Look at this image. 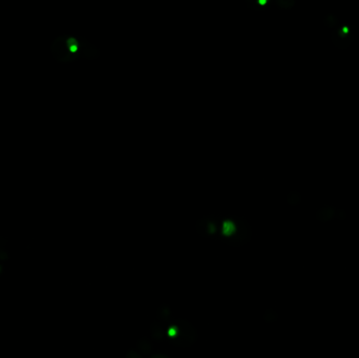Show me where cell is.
I'll return each mask as SVG.
<instances>
[{
	"mask_svg": "<svg viewBox=\"0 0 359 358\" xmlns=\"http://www.w3.org/2000/svg\"><path fill=\"white\" fill-rule=\"evenodd\" d=\"M50 53L56 62L71 64L81 58L97 59L100 55V50L82 36L59 35L52 40Z\"/></svg>",
	"mask_w": 359,
	"mask_h": 358,
	"instance_id": "7a4b0ae2",
	"label": "cell"
},
{
	"mask_svg": "<svg viewBox=\"0 0 359 358\" xmlns=\"http://www.w3.org/2000/svg\"><path fill=\"white\" fill-rule=\"evenodd\" d=\"M280 9H291L292 7L295 6L294 2H284V0H279V2L275 3Z\"/></svg>",
	"mask_w": 359,
	"mask_h": 358,
	"instance_id": "52a82bcc",
	"label": "cell"
},
{
	"mask_svg": "<svg viewBox=\"0 0 359 358\" xmlns=\"http://www.w3.org/2000/svg\"><path fill=\"white\" fill-rule=\"evenodd\" d=\"M339 21L337 19V17L333 14H328V15L324 18V24L327 27H330V29H332V27H337Z\"/></svg>",
	"mask_w": 359,
	"mask_h": 358,
	"instance_id": "5b68a950",
	"label": "cell"
},
{
	"mask_svg": "<svg viewBox=\"0 0 359 358\" xmlns=\"http://www.w3.org/2000/svg\"><path fill=\"white\" fill-rule=\"evenodd\" d=\"M202 238L222 241L232 247H240L251 240L252 229L246 219L239 216L206 215L196 224Z\"/></svg>",
	"mask_w": 359,
	"mask_h": 358,
	"instance_id": "6da1fadb",
	"label": "cell"
},
{
	"mask_svg": "<svg viewBox=\"0 0 359 358\" xmlns=\"http://www.w3.org/2000/svg\"><path fill=\"white\" fill-rule=\"evenodd\" d=\"M354 36L349 31V24H343L331 34V40L338 49H348L353 42Z\"/></svg>",
	"mask_w": 359,
	"mask_h": 358,
	"instance_id": "3957f363",
	"label": "cell"
},
{
	"mask_svg": "<svg viewBox=\"0 0 359 358\" xmlns=\"http://www.w3.org/2000/svg\"><path fill=\"white\" fill-rule=\"evenodd\" d=\"M334 214H335V209L327 206V207L320 209L319 212H317L316 216H317V219L325 222V221H330V219H332Z\"/></svg>",
	"mask_w": 359,
	"mask_h": 358,
	"instance_id": "277c9868",
	"label": "cell"
},
{
	"mask_svg": "<svg viewBox=\"0 0 359 358\" xmlns=\"http://www.w3.org/2000/svg\"><path fill=\"white\" fill-rule=\"evenodd\" d=\"M301 201V197L300 195L298 194L297 191H291V192H289L288 196H287V203L290 204V205H292V206H295V205H298Z\"/></svg>",
	"mask_w": 359,
	"mask_h": 358,
	"instance_id": "8992f818",
	"label": "cell"
}]
</instances>
